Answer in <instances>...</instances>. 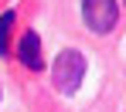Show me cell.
Here are the masks:
<instances>
[{"mask_svg":"<svg viewBox=\"0 0 126 112\" xmlns=\"http://www.w3.org/2000/svg\"><path fill=\"white\" fill-rule=\"evenodd\" d=\"M82 75H85V54L75 48H65L55 58V88L62 95H72L82 85Z\"/></svg>","mask_w":126,"mask_h":112,"instance_id":"cell-1","label":"cell"},{"mask_svg":"<svg viewBox=\"0 0 126 112\" xmlns=\"http://www.w3.org/2000/svg\"><path fill=\"white\" fill-rule=\"evenodd\" d=\"M82 21L92 34H109L119 21L116 0H82Z\"/></svg>","mask_w":126,"mask_h":112,"instance_id":"cell-2","label":"cell"},{"mask_svg":"<svg viewBox=\"0 0 126 112\" xmlns=\"http://www.w3.org/2000/svg\"><path fill=\"white\" fill-rule=\"evenodd\" d=\"M17 54H21V65H24V68H31V71H41V68H44V58H41V37H38L34 31H27V34L21 37Z\"/></svg>","mask_w":126,"mask_h":112,"instance_id":"cell-3","label":"cell"},{"mask_svg":"<svg viewBox=\"0 0 126 112\" xmlns=\"http://www.w3.org/2000/svg\"><path fill=\"white\" fill-rule=\"evenodd\" d=\"M17 21V14L14 10H7V14H0V54H7V37H10V27Z\"/></svg>","mask_w":126,"mask_h":112,"instance_id":"cell-4","label":"cell"}]
</instances>
